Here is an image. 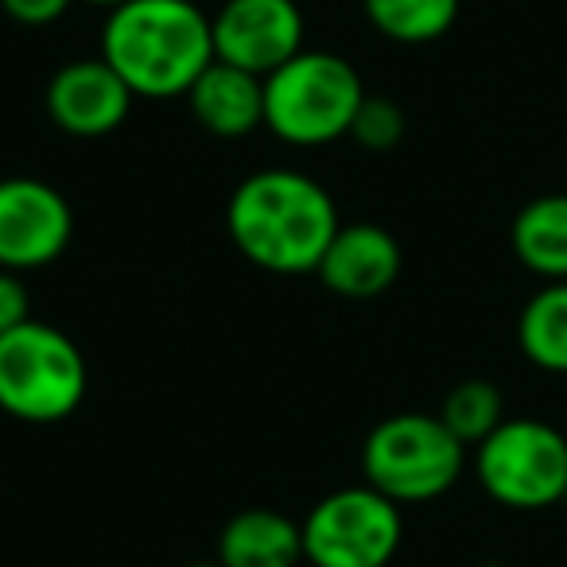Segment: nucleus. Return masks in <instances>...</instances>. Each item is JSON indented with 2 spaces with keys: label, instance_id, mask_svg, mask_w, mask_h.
<instances>
[{
  "label": "nucleus",
  "instance_id": "obj_2",
  "mask_svg": "<svg viewBox=\"0 0 567 567\" xmlns=\"http://www.w3.org/2000/svg\"><path fill=\"white\" fill-rule=\"evenodd\" d=\"M102 59L136 97H187L214 63V24L195 0H128L105 20Z\"/></svg>",
  "mask_w": 567,
  "mask_h": 567
},
{
  "label": "nucleus",
  "instance_id": "obj_6",
  "mask_svg": "<svg viewBox=\"0 0 567 567\" xmlns=\"http://www.w3.org/2000/svg\"><path fill=\"white\" fill-rule=\"evenodd\" d=\"M474 474L502 509H551L567 497V435L548 420L505 416L474 447Z\"/></svg>",
  "mask_w": 567,
  "mask_h": 567
},
{
  "label": "nucleus",
  "instance_id": "obj_13",
  "mask_svg": "<svg viewBox=\"0 0 567 567\" xmlns=\"http://www.w3.org/2000/svg\"><path fill=\"white\" fill-rule=\"evenodd\" d=\"M303 559V528L276 509H241L218 533L221 567H296Z\"/></svg>",
  "mask_w": 567,
  "mask_h": 567
},
{
  "label": "nucleus",
  "instance_id": "obj_17",
  "mask_svg": "<svg viewBox=\"0 0 567 567\" xmlns=\"http://www.w3.org/2000/svg\"><path fill=\"white\" fill-rule=\"evenodd\" d=\"M435 416L447 424V432L455 435L458 443L478 447L494 427L505 424V396H502V389L486 378L458 381V385L443 396Z\"/></svg>",
  "mask_w": 567,
  "mask_h": 567
},
{
  "label": "nucleus",
  "instance_id": "obj_21",
  "mask_svg": "<svg viewBox=\"0 0 567 567\" xmlns=\"http://www.w3.org/2000/svg\"><path fill=\"white\" fill-rule=\"evenodd\" d=\"M86 4H97V9H121V4H128V0H86Z\"/></svg>",
  "mask_w": 567,
  "mask_h": 567
},
{
  "label": "nucleus",
  "instance_id": "obj_9",
  "mask_svg": "<svg viewBox=\"0 0 567 567\" xmlns=\"http://www.w3.org/2000/svg\"><path fill=\"white\" fill-rule=\"evenodd\" d=\"M214 24V59L268 79L303 51V12L296 0H226Z\"/></svg>",
  "mask_w": 567,
  "mask_h": 567
},
{
  "label": "nucleus",
  "instance_id": "obj_5",
  "mask_svg": "<svg viewBox=\"0 0 567 567\" xmlns=\"http://www.w3.org/2000/svg\"><path fill=\"white\" fill-rule=\"evenodd\" d=\"M466 466V443L447 432L440 416L396 412L381 420L362 443L365 486L396 505H424L443 497Z\"/></svg>",
  "mask_w": 567,
  "mask_h": 567
},
{
  "label": "nucleus",
  "instance_id": "obj_10",
  "mask_svg": "<svg viewBox=\"0 0 567 567\" xmlns=\"http://www.w3.org/2000/svg\"><path fill=\"white\" fill-rule=\"evenodd\" d=\"M133 102L136 94L102 55L74 59V63L59 66L55 79L48 82V94H43L48 117L66 136H79V141H97V136L117 133Z\"/></svg>",
  "mask_w": 567,
  "mask_h": 567
},
{
  "label": "nucleus",
  "instance_id": "obj_14",
  "mask_svg": "<svg viewBox=\"0 0 567 567\" xmlns=\"http://www.w3.org/2000/svg\"><path fill=\"white\" fill-rule=\"evenodd\" d=\"M509 245L513 257L544 284L567 280V190L528 198L509 221Z\"/></svg>",
  "mask_w": 567,
  "mask_h": 567
},
{
  "label": "nucleus",
  "instance_id": "obj_12",
  "mask_svg": "<svg viewBox=\"0 0 567 567\" xmlns=\"http://www.w3.org/2000/svg\"><path fill=\"white\" fill-rule=\"evenodd\" d=\"M190 117L221 141H241L265 125V79L214 59L187 90Z\"/></svg>",
  "mask_w": 567,
  "mask_h": 567
},
{
  "label": "nucleus",
  "instance_id": "obj_19",
  "mask_svg": "<svg viewBox=\"0 0 567 567\" xmlns=\"http://www.w3.org/2000/svg\"><path fill=\"white\" fill-rule=\"evenodd\" d=\"M32 319V296H28V284L20 280V272L0 268V334L17 331Z\"/></svg>",
  "mask_w": 567,
  "mask_h": 567
},
{
  "label": "nucleus",
  "instance_id": "obj_3",
  "mask_svg": "<svg viewBox=\"0 0 567 567\" xmlns=\"http://www.w3.org/2000/svg\"><path fill=\"white\" fill-rule=\"evenodd\" d=\"M362 97V74L347 59L303 48L265 79V128L296 148H323L350 136Z\"/></svg>",
  "mask_w": 567,
  "mask_h": 567
},
{
  "label": "nucleus",
  "instance_id": "obj_11",
  "mask_svg": "<svg viewBox=\"0 0 567 567\" xmlns=\"http://www.w3.org/2000/svg\"><path fill=\"white\" fill-rule=\"evenodd\" d=\"M404 268L401 241L378 221H350L339 226L331 249L319 260V280L331 288L334 296L347 300H373L385 296L396 284Z\"/></svg>",
  "mask_w": 567,
  "mask_h": 567
},
{
  "label": "nucleus",
  "instance_id": "obj_16",
  "mask_svg": "<svg viewBox=\"0 0 567 567\" xmlns=\"http://www.w3.org/2000/svg\"><path fill=\"white\" fill-rule=\"evenodd\" d=\"M362 9L385 40L424 48L455 28L463 0H362Z\"/></svg>",
  "mask_w": 567,
  "mask_h": 567
},
{
  "label": "nucleus",
  "instance_id": "obj_22",
  "mask_svg": "<svg viewBox=\"0 0 567 567\" xmlns=\"http://www.w3.org/2000/svg\"><path fill=\"white\" fill-rule=\"evenodd\" d=\"M190 567H221L218 559H203V564H190Z\"/></svg>",
  "mask_w": 567,
  "mask_h": 567
},
{
  "label": "nucleus",
  "instance_id": "obj_15",
  "mask_svg": "<svg viewBox=\"0 0 567 567\" xmlns=\"http://www.w3.org/2000/svg\"><path fill=\"white\" fill-rule=\"evenodd\" d=\"M517 347L536 370L567 373V280L540 284L517 316Z\"/></svg>",
  "mask_w": 567,
  "mask_h": 567
},
{
  "label": "nucleus",
  "instance_id": "obj_20",
  "mask_svg": "<svg viewBox=\"0 0 567 567\" xmlns=\"http://www.w3.org/2000/svg\"><path fill=\"white\" fill-rule=\"evenodd\" d=\"M74 0H0L4 17L17 20L24 28H48L71 12Z\"/></svg>",
  "mask_w": 567,
  "mask_h": 567
},
{
  "label": "nucleus",
  "instance_id": "obj_7",
  "mask_svg": "<svg viewBox=\"0 0 567 567\" xmlns=\"http://www.w3.org/2000/svg\"><path fill=\"white\" fill-rule=\"evenodd\" d=\"M300 528L311 567H389L404 540L401 505L365 482L319 497Z\"/></svg>",
  "mask_w": 567,
  "mask_h": 567
},
{
  "label": "nucleus",
  "instance_id": "obj_8",
  "mask_svg": "<svg viewBox=\"0 0 567 567\" xmlns=\"http://www.w3.org/2000/svg\"><path fill=\"white\" fill-rule=\"evenodd\" d=\"M74 237V210L63 190L32 175L0 179V268L35 272L55 265Z\"/></svg>",
  "mask_w": 567,
  "mask_h": 567
},
{
  "label": "nucleus",
  "instance_id": "obj_4",
  "mask_svg": "<svg viewBox=\"0 0 567 567\" xmlns=\"http://www.w3.org/2000/svg\"><path fill=\"white\" fill-rule=\"evenodd\" d=\"M90 370L71 334L28 319L0 334V412L24 424H59L86 401Z\"/></svg>",
  "mask_w": 567,
  "mask_h": 567
},
{
  "label": "nucleus",
  "instance_id": "obj_1",
  "mask_svg": "<svg viewBox=\"0 0 567 567\" xmlns=\"http://www.w3.org/2000/svg\"><path fill=\"white\" fill-rule=\"evenodd\" d=\"M339 226L331 190L292 167L245 175L226 206V229L237 252L276 276L316 272Z\"/></svg>",
  "mask_w": 567,
  "mask_h": 567
},
{
  "label": "nucleus",
  "instance_id": "obj_18",
  "mask_svg": "<svg viewBox=\"0 0 567 567\" xmlns=\"http://www.w3.org/2000/svg\"><path fill=\"white\" fill-rule=\"evenodd\" d=\"M404 128H409V121L393 97L365 94L354 113V125H350V141H358L370 152H389L404 141Z\"/></svg>",
  "mask_w": 567,
  "mask_h": 567
},
{
  "label": "nucleus",
  "instance_id": "obj_23",
  "mask_svg": "<svg viewBox=\"0 0 567 567\" xmlns=\"http://www.w3.org/2000/svg\"><path fill=\"white\" fill-rule=\"evenodd\" d=\"M482 567H502V564H482Z\"/></svg>",
  "mask_w": 567,
  "mask_h": 567
}]
</instances>
